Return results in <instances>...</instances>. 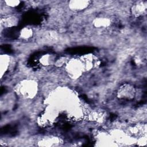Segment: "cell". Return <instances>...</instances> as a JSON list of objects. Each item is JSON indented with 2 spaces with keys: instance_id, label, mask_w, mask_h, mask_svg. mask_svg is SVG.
Wrapping results in <instances>:
<instances>
[{
  "instance_id": "obj_2",
  "label": "cell",
  "mask_w": 147,
  "mask_h": 147,
  "mask_svg": "<svg viewBox=\"0 0 147 147\" xmlns=\"http://www.w3.org/2000/svg\"><path fill=\"white\" fill-rule=\"evenodd\" d=\"M65 67L67 74L72 79L79 78L85 69L83 62L78 59L68 60L65 64Z\"/></svg>"
},
{
  "instance_id": "obj_3",
  "label": "cell",
  "mask_w": 147,
  "mask_h": 147,
  "mask_svg": "<svg viewBox=\"0 0 147 147\" xmlns=\"http://www.w3.org/2000/svg\"><path fill=\"white\" fill-rule=\"evenodd\" d=\"M136 89L130 84L125 83L121 86L117 91V96L120 99L130 100L134 98Z\"/></svg>"
},
{
  "instance_id": "obj_7",
  "label": "cell",
  "mask_w": 147,
  "mask_h": 147,
  "mask_svg": "<svg viewBox=\"0 0 147 147\" xmlns=\"http://www.w3.org/2000/svg\"><path fill=\"white\" fill-rule=\"evenodd\" d=\"M92 25L96 28H106L110 26L111 21L109 18L106 17H99L95 18L92 20Z\"/></svg>"
},
{
  "instance_id": "obj_5",
  "label": "cell",
  "mask_w": 147,
  "mask_h": 147,
  "mask_svg": "<svg viewBox=\"0 0 147 147\" xmlns=\"http://www.w3.org/2000/svg\"><path fill=\"white\" fill-rule=\"evenodd\" d=\"M91 2L84 0L70 1L68 2L69 8L74 11H80L86 10L90 5Z\"/></svg>"
},
{
  "instance_id": "obj_9",
  "label": "cell",
  "mask_w": 147,
  "mask_h": 147,
  "mask_svg": "<svg viewBox=\"0 0 147 147\" xmlns=\"http://www.w3.org/2000/svg\"><path fill=\"white\" fill-rule=\"evenodd\" d=\"M60 140L55 137H48L42 138L38 141L40 146H55L60 142Z\"/></svg>"
},
{
  "instance_id": "obj_6",
  "label": "cell",
  "mask_w": 147,
  "mask_h": 147,
  "mask_svg": "<svg viewBox=\"0 0 147 147\" xmlns=\"http://www.w3.org/2000/svg\"><path fill=\"white\" fill-rule=\"evenodd\" d=\"M18 17L14 14L6 15L1 18V25L6 28H11L16 26L18 23Z\"/></svg>"
},
{
  "instance_id": "obj_4",
  "label": "cell",
  "mask_w": 147,
  "mask_h": 147,
  "mask_svg": "<svg viewBox=\"0 0 147 147\" xmlns=\"http://www.w3.org/2000/svg\"><path fill=\"white\" fill-rule=\"evenodd\" d=\"M147 9V2L140 1L133 4L131 7V12L135 17H140L146 13Z\"/></svg>"
},
{
  "instance_id": "obj_1",
  "label": "cell",
  "mask_w": 147,
  "mask_h": 147,
  "mask_svg": "<svg viewBox=\"0 0 147 147\" xmlns=\"http://www.w3.org/2000/svg\"><path fill=\"white\" fill-rule=\"evenodd\" d=\"M38 84L34 80H28L21 82L16 87V92L26 99L33 98L37 94Z\"/></svg>"
},
{
  "instance_id": "obj_8",
  "label": "cell",
  "mask_w": 147,
  "mask_h": 147,
  "mask_svg": "<svg viewBox=\"0 0 147 147\" xmlns=\"http://www.w3.org/2000/svg\"><path fill=\"white\" fill-rule=\"evenodd\" d=\"M57 58L55 55L53 54L47 53L42 55L40 59V63L44 66H50L55 65Z\"/></svg>"
},
{
  "instance_id": "obj_10",
  "label": "cell",
  "mask_w": 147,
  "mask_h": 147,
  "mask_svg": "<svg viewBox=\"0 0 147 147\" xmlns=\"http://www.w3.org/2000/svg\"><path fill=\"white\" fill-rule=\"evenodd\" d=\"M33 35V30L31 28L24 27L21 29L19 33V37L22 40H28Z\"/></svg>"
},
{
  "instance_id": "obj_11",
  "label": "cell",
  "mask_w": 147,
  "mask_h": 147,
  "mask_svg": "<svg viewBox=\"0 0 147 147\" xmlns=\"http://www.w3.org/2000/svg\"><path fill=\"white\" fill-rule=\"evenodd\" d=\"M5 5L10 7H15L18 6L21 2L20 1H4Z\"/></svg>"
}]
</instances>
